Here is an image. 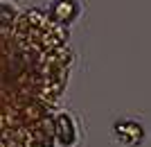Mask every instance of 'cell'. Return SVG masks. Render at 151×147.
<instances>
[{
  "instance_id": "cell-2",
  "label": "cell",
  "mask_w": 151,
  "mask_h": 147,
  "mask_svg": "<svg viewBox=\"0 0 151 147\" xmlns=\"http://www.w3.org/2000/svg\"><path fill=\"white\" fill-rule=\"evenodd\" d=\"M50 14L59 23H75L81 14V5L79 0H52Z\"/></svg>"
},
{
  "instance_id": "cell-1",
  "label": "cell",
  "mask_w": 151,
  "mask_h": 147,
  "mask_svg": "<svg viewBox=\"0 0 151 147\" xmlns=\"http://www.w3.org/2000/svg\"><path fill=\"white\" fill-rule=\"evenodd\" d=\"M111 134H113V140L120 143L122 147H142V143L147 140L145 125L135 118H129V115H122L113 122Z\"/></svg>"
}]
</instances>
